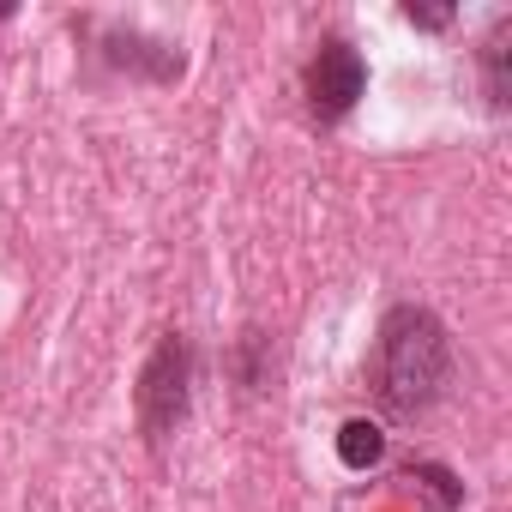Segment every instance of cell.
Returning a JSON list of instances; mask_svg holds the SVG:
<instances>
[{
    "mask_svg": "<svg viewBox=\"0 0 512 512\" xmlns=\"http://www.w3.org/2000/svg\"><path fill=\"white\" fill-rule=\"evenodd\" d=\"M452 368H458V350H452V332L434 308L398 302L380 314L374 356H368V392H374L380 416H392V422L428 416L446 398Z\"/></svg>",
    "mask_w": 512,
    "mask_h": 512,
    "instance_id": "cell-1",
    "label": "cell"
},
{
    "mask_svg": "<svg viewBox=\"0 0 512 512\" xmlns=\"http://www.w3.org/2000/svg\"><path fill=\"white\" fill-rule=\"evenodd\" d=\"M193 368H199V356H193L187 332H163L151 344V356L139 368V386H133V416H139V434H145L151 452H163L175 440V428L187 422V410H193Z\"/></svg>",
    "mask_w": 512,
    "mask_h": 512,
    "instance_id": "cell-2",
    "label": "cell"
},
{
    "mask_svg": "<svg viewBox=\"0 0 512 512\" xmlns=\"http://www.w3.org/2000/svg\"><path fill=\"white\" fill-rule=\"evenodd\" d=\"M368 97V55L350 37H320L302 67V103L314 127H344Z\"/></svg>",
    "mask_w": 512,
    "mask_h": 512,
    "instance_id": "cell-3",
    "label": "cell"
},
{
    "mask_svg": "<svg viewBox=\"0 0 512 512\" xmlns=\"http://www.w3.org/2000/svg\"><path fill=\"white\" fill-rule=\"evenodd\" d=\"M79 31H85V43H91V61H103L109 73H121V79H133V85H169V79L187 73L181 43H169V37H145L139 25L85 19Z\"/></svg>",
    "mask_w": 512,
    "mask_h": 512,
    "instance_id": "cell-4",
    "label": "cell"
},
{
    "mask_svg": "<svg viewBox=\"0 0 512 512\" xmlns=\"http://www.w3.org/2000/svg\"><path fill=\"white\" fill-rule=\"evenodd\" d=\"M476 73H482V103L494 115L512 109V13H500L476 49Z\"/></svg>",
    "mask_w": 512,
    "mask_h": 512,
    "instance_id": "cell-5",
    "label": "cell"
},
{
    "mask_svg": "<svg viewBox=\"0 0 512 512\" xmlns=\"http://www.w3.org/2000/svg\"><path fill=\"white\" fill-rule=\"evenodd\" d=\"M398 482H404L416 500H428V512H458V506H464V482H458V470L440 464V458H416V464H404Z\"/></svg>",
    "mask_w": 512,
    "mask_h": 512,
    "instance_id": "cell-6",
    "label": "cell"
},
{
    "mask_svg": "<svg viewBox=\"0 0 512 512\" xmlns=\"http://www.w3.org/2000/svg\"><path fill=\"white\" fill-rule=\"evenodd\" d=\"M338 458H344L350 470H374V464L386 458V428H380L374 416H350V422L338 428Z\"/></svg>",
    "mask_w": 512,
    "mask_h": 512,
    "instance_id": "cell-7",
    "label": "cell"
},
{
    "mask_svg": "<svg viewBox=\"0 0 512 512\" xmlns=\"http://www.w3.org/2000/svg\"><path fill=\"white\" fill-rule=\"evenodd\" d=\"M452 19H458V7H416V0L404 7V25H416V31H446Z\"/></svg>",
    "mask_w": 512,
    "mask_h": 512,
    "instance_id": "cell-8",
    "label": "cell"
}]
</instances>
